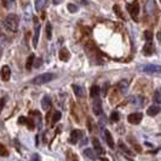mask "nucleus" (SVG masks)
<instances>
[{
  "label": "nucleus",
  "instance_id": "5",
  "mask_svg": "<svg viewBox=\"0 0 161 161\" xmlns=\"http://www.w3.org/2000/svg\"><path fill=\"white\" fill-rule=\"evenodd\" d=\"M142 117H143L142 113H132L127 117V121L132 125H138L142 121Z\"/></svg>",
  "mask_w": 161,
  "mask_h": 161
},
{
  "label": "nucleus",
  "instance_id": "3",
  "mask_svg": "<svg viewBox=\"0 0 161 161\" xmlns=\"http://www.w3.org/2000/svg\"><path fill=\"white\" fill-rule=\"evenodd\" d=\"M127 11L131 14L132 18L137 21V18H136V17H137L138 12H139V4H138V1H137V0H133L131 4H127Z\"/></svg>",
  "mask_w": 161,
  "mask_h": 161
},
{
  "label": "nucleus",
  "instance_id": "41",
  "mask_svg": "<svg viewBox=\"0 0 161 161\" xmlns=\"http://www.w3.org/2000/svg\"><path fill=\"white\" fill-rule=\"evenodd\" d=\"M88 130L92 131V121L91 120H88Z\"/></svg>",
  "mask_w": 161,
  "mask_h": 161
},
{
  "label": "nucleus",
  "instance_id": "1",
  "mask_svg": "<svg viewBox=\"0 0 161 161\" xmlns=\"http://www.w3.org/2000/svg\"><path fill=\"white\" fill-rule=\"evenodd\" d=\"M56 78V75L52 73H45V74H40V75H38L36 78H34L33 80H32V83L34 84V85H38V86H40V85H45V84H47V83H50L51 80H53Z\"/></svg>",
  "mask_w": 161,
  "mask_h": 161
},
{
  "label": "nucleus",
  "instance_id": "44",
  "mask_svg": "<svg viewBox=\"0 0 161 161\" xmlns=\"http://www.w3.org/2000/svg\"><path fill=\"white\" fill-rule=\"evenodd\" d=\"M160 2H161V0H160Z\"/></svg>",
  "mask_w": 161,
  "mask_h": 161
},
{
  "label": "nucleus",
  "instance_id": "25",
  "mask_svg": "<svg viewBox=\"0 0 161 161\" xmlns=\"http://www.w3.org/2000/svg\"><path fill=\"white\" fill-rule=\"evenodd\" d=\"M119 146H120V149H121L122 151H125L127 155H133L131 150L127 148V146H126V144H124V142H121V141H120V142H119Z\"/></svg>",
  "mask_w": 161,
  "mask_h": 161
},
{
  "label": "nucleus",
  "instance_id": "38",
  "mask_svg": "<svg viewBox=\"0 0 161 161\" xmlns=\"http://www.w3.org/2000/svg\"><path fill=\"white\" fill-rule=\"evenodd\" d=\"M5 102H6L5 98H1V100H0V112L2 110V108H4V105H5Z\"/></svg>",
  "mask_w": 161,
  "mask_h": 161
},
{
  "label": "nucleus",
  "instance_id": "30",
  "mask_svg": "<svg viewBox=\"0 0 161 161\" xmlns=\"http://www.w3.org/2000/svg\"><path fill=\"white\" fill-rule=\"evenodd\" d=\"M113 10H114V12H115L120 18L125 19V18H124V15H122V12H121V10H120V7H119V5H114V6H113Z\"/></svg>",
  "mask_w": 161,
  "mask_h": 161
},
{
  "label": "nucleus",
  "instance_id": "10",
  "mask_svg": "<svg viewBox=\"0 0 161 161\" xmlns=\"http://www.w3.org/2000/svg\"><path fill=\"white\" fill-rule=\"evenodd\" d=\"M10 76H11V69H10V67L9 66H4L1 68V79L4 81H9Z\"/></svg>",
  "mask_w": 161,
  "mask_h": 161
},
{
  "label": "nucleus",
  "instance_id": "11",
  "mask_svg": "<svg viewBox=\"0 0 161 161\" xmlns=\"http://www.w3.org/2000/svg\"><path fill=\"white\" fill-rule=\"evenodd\" d=\"M92 144H93V148H95L96 154H100V155H101V154H104V149H103L102 146H101L98 138L93 137V138H92Z\"/></svg>",
  "mask_w": 161,
  "mask_h": 161
},
{
  "label": "nucleus",
  "instance_id": "14",
  "mask_svg": "<svg viewBox=\"0 0 161 161\" xmlns=\"http://www.w3.org/2000/svg\"><path fill=\"white\" fill-rule=\"evenodd\" d=\"M73 91H74V93H75V96L79 97V98H83V97L85 96V88L83 87V86H80V85L74 84Z\"/></svg>",
  "mask_w": 161,
  "mask_h": 161
},
{
  "label": "nucleus",
  "instance_id": "9",
  "mask_svg": "<svg viewBox=\"0 0 161 161\" xmlns=\"http://www.w3.org/2000/svg\"><path fill=\"white\" fill-rule=\"evenodd\" d=\"M104 138H105V142H107V144L109 146V148H112V149H114V148H115L113 136H112V133H110L109 130H105V131H104Z\"/></svg>",
  "mask_w": 161,
  "mask_h": 161
},
{
  "label": "nucleus",
  "instance_id": "20",
  "mask_svg": "<svg viewBox=\"0 0 161 161\" xmlns=\"http://www.w3.org/2000/svg\"><path fill=\"white\" fill-rule=\"evenodd\" d=\"M34 61H35V55L34 53H30L27 58V62H26V69L27 70H30L33 68V64H34Z\"/></svg>",
  "mask_w": 161,
  "mask_h": 161
},
{
  "label": "nucleus",
  "instance_id": "22",
  "mask_svg": "<svg viewBox=\"0 0 161 161\" xmlns=\"http://www.w3.org/2000/svg\"><path fill=\"white\" fill-rule=\"evenodd\" d=\"M61 117H62V114H61V112H55L53 113V117H52V121H51V126H55L57 122H58L59 120H61Z\"/></svg>",
  "mask_w": 161,
  "mask_h": 161
},
{
  "label": "nucleus",
  "instance_id": "17",
  "mask_svg": "<svg viewBox=\"0 0 161 161\" xmlns=\"http://www.w3.org/2000/svg\"><path fill=\"white\" fill-rule=\"evenodd\" d=\"M143 55L144 56H150L153 52H154V46H153V44L150 43V41H148L146 45H144V47H143Z\"/></svg>",
  "mask_w": 161,
  "mask_h": 161
},
{
  "label": "nucleus",
  "instance_id": "2",
  "mask_svg": "<svg viewBox=\"0 0 161 161\" xmlns=\"http://www.w3.org/2000/svg\"><path fill=\"white\" fill-rule=\"evenodd\" d=\"M5 27L11 32H17L18 30V17L16 15H9L4 19Z\"/></svg>",
  "mask_w": 161,
  "mask_h": 161
},
{
  "label": "nucleus",
  "instance_id": "15",
  "mask_svg": "<svg viewBox=\"0 0 161 161\" xmlns=\"http://www.w3.org/2000/svg\"><path fill=\"white\" fill-rule=\"evenodd\" d=\"M58 56L59 58H61V61H63V62H67V61H69V58H70V53H69V51L66 47H62L59 50Z\"/></svg>",
  "mask_w": 161,
  "mask_h": 161
},
{
  "label": "nucleus",
  "instance_id": "8",
  "mask_svg": "<svg viewBox=\"0 0 161 161\" xmlns=\"http://www.w3.org/2000/svg\"><path fill=\"white\" fill-rule=\"evenodd\" d=\"M93 113H95V115H97V117L102 115V103H101V100H100L98 97L96 98V101L93 103Z\"/></svg>",
  "mask_w": 161,
  "mask_h": 161
},
{
  "label": "nucleus",
  "instance_id": "21",
  "mask_svg": "<svg viewBox=\"0 0 161 161\" xmlns=\"http://www.w3.org/2000/svg\"><path fill=\"white\" fill-rule=\"evenodd\" d=\"M100 92H101V88L100 86H97V85H93L91 90H90V96L91 97H93V98H97L98 96H100Z\"/></svg>",
  "mask_w": 161,
  "mask_h": 161
},
{
  "label": "nucleus",
  "instance_id": "40",
  "mask_svg": "<svg viewBox=\"0 0 161 161\" xmlns=\"http://www.w3.org/2000/svg\"><path fill=\"white\" fill-rule=\"evenodd\" d=\"M108 88H109V85L107 84V85H104V87H103V95L105 96L107 95V92H108Z\"/></svg>",
  "mask_w": 161,
  "mask_h": 161
},
{
  "label": "nucleus",
  "instance_id": "29",
  "mask_svg": "<svg viewBox=\"0 0 161 161\" xmlns=\"http://www.w3.org/2000/svg\"><path fill=\"white\" fill-rule=\"evenodd\" d=\"M26 125H27L28 130H30V131H33V130L35 129V124H34V121H33L32 119H27V122H26Z\"/></svg>",
  "mask_w": 161,
  "mask_h": 161
},
{
  "label": "nucleus",
  "instance_id": "6",
  "mask_svg": "<svg viewBox=\"0 0 161 161\" xmlns=\"http://www.w3.org/2000/svg\"><path fill=\"white\" fill-rule=\"evenodd\" d=\"M81 137H83V132L80 131V130H74V131H72V133H70L69 143H72V144H76Z\"/></svg>",
  "mask_w": 161,
  "mask_h": 161
},
{
  "label": "nucleus",
  "instance_id": "12",
  "mask_svg": "<svg viewBox=\"0 0 161 161\" xmlns=\"http://www.w3.org/2000/svg\"><path fill=\"white\" fill-rule=\"evenodd\" d=\"M117 90L122 93V95H126L129 92V81L127 80H121L119 84H117Z\"/></svg>",
  "mask_w": 161,
  "mask_h": 161
},
{
  "label": "nucleus",
  "instance_id": "33",
  "mask_svg": "<svg viewBox=\"0 0 161 161\" xmlns=\"http://www.w3.org/2000/svg\"><path fill=\"white\" fill-rule=\"evenodd\" d=\"M155 7V2H154V0H149V2H148V5H146V10L149 11V12H151V10Z\"/></svg>",
  "mask_w": 161,
  "mask_h": 161
},
{
  "label": "nucleus",
  "instance_id": "24",
  "mask_svg": "<svg viewBox=\"0 0 161 161\" xmlns=\"http://www.w3.org/2000/svg\"><path fill=\"white\" fill-rule=\"evenodd\" d=\"M154 102L161 104V88H158L155 92H154Z\"/></svg>",
  "mask_w": 161,
  "mask_h": 161
},
{
  "label": "nucleus",
  "instance_id": "13",
  "mask_svg": "<svg viewBox=\"0 0 161 161\" xmlns=\"http://www.w3.org/2000/svg\"><path fill=\"white\" fill-rule=\"evenodd\" d=\"M131 102L136 105V107H143L144 103H146V98L143 96H133L131 98Z\"/></svg>",
  "mask_w": 161,
  "mask_h": 161
},
{
  "label": "nucleus",
  "instance_id": "4",
  "mask_svg": "<svg viewBox=\"0 0 161 161\" xmlns=\"http://www.w3.org/2000/svg\"><path fill=\"white\" fill-rule=\"evenodd\" d=\"M142 72L148 74H161V66H156V64H146L141 68Z\"/></svg>",
  "mask_w": 161,
  "mask_h": 161
},
{
  "label": "nucleus",
  "instance_id": "28",
  "mask_svg": "<svg viewBox=\"0 0 161 161\" xmlns=\"http://www.w3.org/2000/svg\"><path fill=\"white\" fill-rule=\"evenodd\" d=\"M119 120H120L119 113H117V112H113V113L110 114V121H112V122H117Z\"/></svg>",
  "mask_w": 161,
  "mask_h": 161
},
{
  "label": "nucleus",
  "instance_id": "7",
  "mask_svg": "<svg viewBox=\"0 0 161 161\" xmlns=\"http://www.w3.org/2000/svg\"><path fill=\"white\" fill-rule=\"evenodd\" d=\"M39 36H40V24L36 22V23H35V27H34V36H33V46H34V47L38 46Z\"/></svg>",
  "mask_w": 161,
  "mask_h": 161
},
{
  "label": "nucleus",
  "instance_id": "27",
  "mask_svg": "<svg viewBox=\"0 0 161 161\" xmlns=\"http://www.w3.org/2000/svg\"><path fill=\"white\" fill-rule=\"evenodd\" d=\"M0 155H1V156H7V155H9L7 148L4 146V144H1V143H0Z\"/></svg>",
  "mask_w": 161,
  "mask_h": 161
},
{
  "label": "nucleus",
  "instance_id": "23",
  "mask_svg": "<svg viewBox=\"0 0 161 161\" xmlns=\"http://www.w3.org/2000/svg\"><path fill=\"white\" fill-rule=\"evenodd\" d=\"M46 38H47V40L52 39V26L50 22L46 23Z\"/></svg>",
  "mask_w": 161,
  "mask_h": 161
},
{
  "label": "nucleus",
  "instance_id": "31",
  "mask_svg": "<svg viewBox=\"0 0 161 161\" xmlns=\"http://www.w3.org/2000/svg\"><path fill=\"white\" fill-rule=\"evenodd\" d=\"M67 7H68V11H69V12H72V14H75V12L78 11V6H76V5H74V4H68V5H67Z\"/></svg>",
  "mask_w": 161,
  "mask_h": 161
},
{
  "label": "nucleus",
  "instance_id": "26",
  "mask_svg": "<svg viewBox=\"0 0 161 161\" xmlns=\"http://www.w3.org/2000/svg\"><path fill=\"white\" fill-rule=\"evenodd\" d=\"M45 4H46V0H35V9L38 11L41 10L45 6Z\"/></svg>",
  "mask_w": 161,
  "mask_h": 161
},
{
  "label": "nucleus",
  "instance_id": "18",
  "mask_svg": "<svg viewBox=\"0 0 161 161\" xmlns=\"http://www.w3.org/2000/svg\"><path fill=\"white\" fill-rule=\"evenodd\" d=\"M41 107L46 112L50 110V108H51V98H50V96H45L44 98L41 100Z\"/></svg>",
  "mask_w": 161,
  "mask_h": 161
},
{
  "label": "nucleus",
  "instance_id": "32",
  "mask_svg": "<svg viewBox=\"0 0 161 161\" xmlns=\"http://www.w3.org/2000/svg\"><path fill=\"white\" fill-rule=\"evenodd\" d=\"M144 39H146V41H151V39H153V33H151L150 30H146V32H144Z\"/></svg>",
  "mask_w": 161,
  "mask_h": 161
},
{
  "label": "nucleus",
  "instance_id": "35",
  "mask_svg": "<svg viewBox=\"0 0 161 161\" xmlns=\"http://www.w3.org/2000/svg\"><path fill=\"white\" fill-rule=\"evenodd\" d=\"M81 32H83V34H87V35L91 34V29L87 28V27H83V28H81Z\"/></svg>",
  "mask_w": 161,
  "mask_h": 161
},
{
  "label": "nucleus",
  "instance_id": "34",
  "mask_svg": "<svg viewBox=\"0 0 161 161\" xmlns=\"http://www.w3.org/2000/svg\"><path fill=\"white\" fill-rule=\"evenodd\" d=\"M130 141H132L131 138H130ZM132 146H133V148L136 149V151H138V153H141V151H142V148H141V146H138V144H137L136 142H133V141H132Z\"/></svg>",
  "mask_w": 161,
  "mask_h": 161
},
{
  "label": "nucleus",
  "instance_id": "19",
  "mask_svg": "<svg viewBox=\"0 0 161 161\" xmlns=\"http://www.w3.org/2000/svg\"><path fill=\"white\" fill-rule=\"evenodd\" d=\"M84 155H85L86 158H88V159H91V160L97 159V154H96V151H95L93 149H90V148H87V149L84 150Z\"/></svg>",
  "mask_w": 161,
  "mask_h": 161
},
{
  "label": "nucleus",
  "instance_id": "37",
  "mask_svg": "<svg viewBox=\"0 0 161 161\" xmlns=\"http://www.w3.org/2000/svg\"><path fill=\"white\" fill-rule=\"evenodd\" d=\"M26 122H27V119H26L24 117H18V124H22V125L24 124V125H26Z\"/></svg>",
  "mask_w": 161,
  "mask_h": 161
},
{
  "label": "nucleus",
  "instance_id": "43",
  "mask_svg": "<svg viewBox=\"0 0 161 161\" xmlns=\"http://www.w3.org/2000/svg\"><path fill=\"white\" fill-rule=\"evenodd\" d=\"M101 161H109L107 158H101Z\"/></svg>",
  "mask_w": 161,
  "mask_h": 161
},
{
  "label": "nucleus",
  "instance_id": "16",
  "mask_svg": "<svg viewBox=\"0 0 161 161\" xmlns=\"http://www.w3.org/2000/svg\"><path fill=\"white\" fill-rule=\"evenodd\" d=\"M160 107L159 105H151V107H149L148 108V110H146V114L149 115V117H155V115H158L159 113H160Z\"/></svg>",
  "mask_w": 161,
  "mask_h": 161
},
{
  "label": "nucleus",
  "instance_id": "42",
  "mask_svg": "<svg viewBox=\"0 0 161 161\" xmlns=\"http://www.w3.org/2000/svg\"><path fill=\"white\" fill-rule=\"evenodd\" d=\"M158 39H159V41L161 43V32H159V33H158Z\"/></svg>",
  "mask_w": 161,
  "mask_h": 161
},
{
  "label": "nucleus",
  "instance_id": "36",
  "mask_svg": "<svg viewBox=\"0 0 161 161\" xmlns=\"http://www.w3.org/2000/svg\"><path fill=\"white\" fill-rule=\"evenodd\" d=\"M41 64H43V59L41 58H38L35 61V68H40Z\"/></svg>",
  "mask_w": 161,
  "mask_h": 161
},
{
  "label": "nucleus",
  "instance_id": "39",
  "mask_svg": "<svg viewBox=\"0 0 161 161\" xmlns=\"http://www.w3.org/2000/svg\"><path fill=\"white\" fill-rule=\"evenodd\" d=\"M32 161H41V159H40V156L38 154H34L33 158H32Z\"/></svg>",
  "mask_w": 161,
  "mask_h": 161
}]
</instances>
